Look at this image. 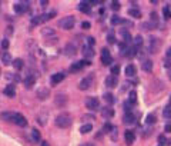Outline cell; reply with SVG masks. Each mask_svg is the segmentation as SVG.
<instances>
[{
  "instance_id": "30",
  "label": "cell",
  "mask_w": 171,
  "mask_h": 146,
  "mask_svg": "<svg viewBox=\"0 0 171 146\" xmlns=\"http://www.w3.org/2000/svg\"><path fill=\"white\" fill-rule=\"evenodd\" d=\"M155 122H157V118H155L154 113L147 115V118H146V123H147V125H154Z\"/></svg>"
},
{
  "instance_id": "2",
  "label": "cell",
  "mask_w": 171,
  "mask_h": 146,
  "mask_svg": "<svg viewBox=\"0 0 171 146\" xmlns=\"http://www.w3.org/2000/svg\"><path fill=\"white\" fill-rule=\"evenodd\" d=\"M74 24H76V17L74 16H66V17H63V19L58 20V26H60L61 29H64V30L73 29Z\"/></svg>"
},
{
  "instance_id": "42",
  "label": "cell",
  "mask_w": 171,
  "mask_h": 146,
  "mask_svg": "<svg viewBox=\"0 0 171 146\" xmlns=\"http://www.w3.org/2000/svg\"><path fill=\"white\" fill-rule=\"evenodd\" d=\"M111 129H113V126H111L110 123H106L104 128H103V132H104V133H110V130Z\"/></svg>"
},
{
  "instance_id": "9",
  "label": "cell",
  "mask_w": 171,
  "mask_h": 146,
  "mask_svg": "<svg viewBox=\"0 0 171 146\" xmlns=\"http://www.w3.org/2000/svg\"><path fill=\"white\" fill-rule=\"evenodd\" d=\"M29 9V1H17L16 4H14V12L16 13H25L26 10Z\"/></svg>"
},
{
  "instance_id": "14",
  "label": "cell",
  "mask_w": 171,
  "mask_h": 146,
  "mask_svg": "<svg viewBox=\"0 0 171 146\" xmlns=\"http://www.w3.org/2000/svg\"><path fill=\"white\" fill-rule=\"evenodd\" d=\"M124 139H126V143H127V145H133V143H134V140H136V135H134V132H133V130H126V133H124Z\"/></svg>"
},
{
  "instance_id": "46",
  "label": "cell",
  "mask_w": 171,
  "mask_h": 146,
  "mask_svg": "<svg viewBox=\"0 0 171 146\" xmlns=\"http://www.w3.org/2000/svg\"><path fill=\"white\" fill-rule=\"evenodd\" d=\"M90 26H91V24H90V22H83V23H82L83 29H90Z\"/></svg>"
},
{
  "instance_id": "24",
  "label": "cell",
  "mask_w": 171,
  "mask_h": 146,
  "mask_svg": "<svg viewBox=\"0 0 171 146\" xmlns=\"http://www.w3.org/2000/svg\"><path fill=\"white\" fill-rule=\"evenodd\" d=\"M12 65H13V67H14L16 70H20V69H23L25 62H23V59H14V60L12 62Z\"/></svg>"
},
{
  "instance_id": "6",
  "label": "cell",
  "mask_w": 171,
  "mask_h": 146,
  "mask_svg": "<svg viewBox=\"0 0 171 146\" xmlns=\"http://www.w3.org/2000/svg\"><path fill=\"white\" fill-rule=\"evenodd\" d=\"M111 62H113V57H111V53L108 52V49H101V63L108 66Z\"/></svg>"
},
{
  "instance_id": "52",
  "label": "cell",
  "mask_w": 171,
  "mask_h": 146,
  "mask_svg": "<svg viewBox=\"0 0 171 146\" xmlns=\"http://www.w3.org/2000/svg\"><path fill=\"white\" fill-rule=\"evenodd\" d=\"M80 146H96L94 143H82Z\"/></svg>"
},
{
  "instance_id": "25",
  "label": "cell",
  "mask_w": 171,
  "mask_h": 146,
  "mask_svg": "<svg viewBox=\"0 0 171 146\" xmlns=\"http://www.w3.org/2000/svg\"><path fill=\"white\" fill-rule=\"evenodd\" d=\"M79 10L83 12V13H89L90 12V3L89 1H82V3L79 4Z\"/></svg>"
},
{
  "instance_id": "1",
  "label": "cell",
  "mask_w": 171,
  "mask_h": 146,
  "mask_svg": "<svg viewBox=\"0 0 171 146\" xmlns=\"http://www.w3.org/2000/svg\"><path fill=\"white\" fill-rule=\"evenodd\" d=\"M54 123H56L57 128H60V129H66V128H69L71 123H73V118H71V115L70 113H60L57 116L56 119H54Z\"/></svg>"
},
{
  "instance_id": "17",
  "label": "cell",
  "mask_w": 171,
  "mask_h": 146,
  "mask_svg": "<svg viewBox=\"0 0 171 146\" xmlns=\"http://www.w3.org/2000/svg\"><path fill=\"white\" fill-rule=\"evenodd\" d=\"M64 55H66V56H74V55H76V46H74L73 43H69V45H66Z\"/></svg>"
},
{
  "instance_id": "36",
  "label": "cell",
  "mask_w": 171,
  "mask_h": 146,
  "mask_svg": "<svg viewBox=\"0 0 171 146\" xmlns=\"http://www.w3.org/2000/svg\"><path fill=\"white\" fill-rule=\"evenodd\" d=\"M121 23H124V20L120 19L118 16H113V17H111V24L115 26V24H121Z\"/></svg>"
},
{
  "instance_id": "51",
  "label": "cell",
  "mask_w": 171,
  "mask_h": 146,
  "mask_svg": "<svg viewBox=\"0 0 171 146\" xmlns=\"http://www.w3.org/2000/svg\"><path fill=\"white\" fill-rule=\"evenodd\" d=\"M40 4L43 6V7H46L47 4H49V1H46V0H43V1H40Z\"/></svg>"
},
{
  "instance_id": "21",
  "label": "cell",
  "mask_w": 171,
  "mask_h": 146,
  "mask_svg": "<svg viewBox=\"0 0 171 146\" xmlns=\"http://www.w3.org/2000/svg\"><path fill=\"white\" fill-rule=\"evenodd\" d=\"M117 83H118V80H117V77L113 76V74H111V76H108V77L106 79V85L108 86V88H115V86H117Z\"/></svg>"
},
{
  "instance_id": "13",
  "label": "cell",
  "mask_w": 171,
  "mask_h": 146,
  "mask_svg": "<svg viewBox=\"0 0 171 146\" xmlns=\"http://www.w3.org/2000/svg\"><path fill=\"white\" fill-rule=\"evenodd\" d=\"M64 77H66V74L63 72L54 73V74L51 76V79H50V83H51V85H57V83H60V82L63 80Z\"/></svg>"
},
{
  "instance_id": "12",
  "label": "cell",
  "mask_w": 171,
  "mask_h": 146,
  "mask_svg": "<svg viewBox=\"0 0 171 146\" xmlns=\"http://www.w3.org/2000/svg\"><path fill=\"white\" fill-rule=\"evenodd\" d=\"M89 65H90V62L84 59V60H80V62L74 63V65L70 67V70H71V72H79V70H80V69H83L84 66H89Z\"/></svg>"
},
{
  "instance_id": "18",
  "label": "cell",
  "mask_w": 171,
  "mask_h": 146,
  "mask_svg": "<svg viewBox=\"0 0 171 146\" xmlns=\"http://www.w3.org/2000/svg\"><path fill=\"white\" fill-rule=\"evenodd\" d=\"M123 120H124V123H126V125H134V123H136V116L131 113V112H128V113L124 115Z\"/></svg>"
},
{
  "instance_id": "7",
  "label": "cell",
  "mask_w": 171,
  "mask_h": 146,
  "mask_svg": "<svg viewBox=\"0 0 171 146\" xmlns=\"http://www.w3.org/2000/svg\"><path fill=\"white\" fill-rule=\"evenodd\" d=\"M91 82H93V73H90L87 77L82 79L80 85H79V88H80L82 90H87V89H90V86H91Z\"/></svg>"
},
{
  "instance_id": "10",
  "label": "cell",
  "mask_w": 171,
  "mask_h": 146,
  "mask_svg": "<svg viewBox=\"0 0 171 146\" xmlns=\"http://www.w3.org/2000/svg\"><path fill=\"white\" fill-rule=\"evenodd\" d=\"M13 123H14V125H17V126H20V128H25L26 125H27V120H26V118L22 113H16Z\"/></svg>"
},
{
  "instance_id": "37",
  "label": "cell",
  "mask_w": 171,
  "mask_h": 146,
  "mask_svg": "<svg viewBox=\"0 0 171 146\" xmlns=\"http://www.w3.org/2000/svg\"><path fill=\"white\" fill-rule=\"evenodd\" d=\"M103 97H104V100H106L107 103H110V105H111V103L114 102V96L111 95V93H106V95H104Z\"/></svg>"
},
{
  "instance_id": "19",
  "label": "cell",
  "mask_w": 171,
  "mask_h": 146,
  "mask_svg": "<svg viewBox=\"0 0 171 146\" xmlns=\"http://www.w3.org/2000/svg\"><path fill=\"white\" fill-rule=\"evenodd\" d=\"M83 56L86 57V60H87V59H91V57L94 56V50L90 47V46H83Z\"/></svg>"
},
{
  "instance_id": "22",
  "label": "cell",
  "mask_w": 171,
  "mask_h": 146,
  "mask_svg": "<svg viewBox=\"0 0 171 146\" xmlns=\"http://www.w3.org/2000/svg\"><path fill=\"white\" fill-rule=\"evenodd\" d=\"M101 115H103V118L110 119V118H113L114 116V110L111 109V107H103V109H101Z\"/></svg>"
},
{
  "instance_id": "38",
  "label": "cell",
  "mask_w": 171,
  "mask_h": 146,
  "mask_svg": "<svg viewBox=\"0 0 171 146\" xmlns=\"http://www.w3.org/2000/svg\"><path fill=\"white\" fill-rule=\"evenodd\" d=\"M164 67H165V70L168 72V77H170V80H171V63L168 60H164Z\"/></svg>"
},
{
  "instance_id": "43",
  "label": "cell",
  "mask_w": 171,
  "mask_h": 146,
  "mask_svg": "<svg viewBox=\"0 0 171 146\" xmlns=\"http://www.w3.org/2000/svg\"><path fill=\"white\" fill-rule=\"evenodd\" d=\"M43 34H44V36H47V34H54V30H53V29H49V27H47V29H43Z\"/></svg>"
},
{
  "instance_id": "44",
  "label": "cell",
  "mask_w": 171,
  "mask_h": 146,
  "mask_svg": "<svg viewBox=\"0 0 171 146\" xmlns=\"http://www.w3.org/2000/svg\"><path fill=\"white\" fill-rule=\"evenodd\" d=\"M158 142H160V146H163V145H165V142H168V140L165 139V136H164V135H161V136L158 138Z\"/></svg>"
},
{
  "instance_id": "34",
  "label": "cell",
  "mask_w": 171,
  "mask_h": 146,
  "mask_svg": "<svg viewBox=\"0 0 171 146\" xmlns=\"http://www.w3.org/2000/svg\"><path fill=\"white\" fill-rule=\"evenodd\" d=\"M163 115H164V118H167V119H171V105H167L165 107H164Z\"/></svg>"
},
{
  "instance_id": "45",
  "label": "cell",
  "mask_w": 171,
  "mask_h": 146,
  "mask_svg": "<svg viewBox=\"0 0 171 146\" xmlns=\"http://www.w3.org/2000/svg\"><path fill=\"white\" fill-rule=\"evenodd\" d=\"M111 9H113V10H118V9H120V3H118V1H113V3H111Z\"/></svg>"
},
{
  "instance_id": "40",
  "label": "cell",
  "mask_w": 171,
  "mask_h": 146,
  "mask_svg": "<svg viewBox=\"0 0 171 146\" xmlns=\"http://www.w3.org/2000/svg\"><path fill=\"white\" fill-rule=\"evenodd\" d=\"M118 73H120V66H113V67H111V74L117 77Z\"/></svg>"
},
{
  "instance_id": "5",
  "label": "cell",
  "mask_w": 171,
  "mask_h": 146,
  "mask_svg": "<svg viewBox=\"0 0 171 146\" xmlns=\"http://www.w3.org/2000/svg\"><path fill=\"white\" fill-rule=\"evenodd\" d=\"M54 13H44V15H40V16H36L32 19V23L33 24H41L44 23V22H47V20H50V17L53 16Z\"/></svg>"
},
{
  "instance_id": "15",
  "label": "cell",
  "mask_w": 171,
  "mask_h": 146,
  "mask_svg": "<svg viewBox=\"0 0 171 146\" xmlns=\"http://www.w3.org/2000/svg\"><path fill=\"white\" fill-rule=\"evenodd\" d=\"M14 116H16V112H3V113H0V119H3V120H6V122H12V123H13Z\"/></svg>"
},
{
  "instance_id": "27",
  "label": "cell",
  "mask_w": 171,
  "mask_h": 146,
  "mask_svg": "<svg viewBox=\"0 0 171 146\" xmlns=\"http://www.w3.org/2000/svg\"><path fill=\"white\" fill-rule=\"evenodd\" d=\"M133 46L137 49V50H140L141 46H143V37H141V36H136V39L133 42Z\"/></svg>"
},
{
  "instance_id": "50",
  "label": "cell",
  "mask_w": 171,
  "mask_h": 146,
  "mask_svg": "<svg viewBox=\"0 0 171 146\" xmlns=\"http://www.w3.org/2000/svg\"><path fill=\"white\" fill-rule=\"evenodd\" d=\"M164 130H165V132H171V125H165Z\"/></svg>"
},
{
  "instance_id": "47",
  "label": "cell",
  "mask_w": 171,
  "mask_h": 146,
  "mask_svg": "<svg viewBox=\"0 0 171 146\" xmlns=\"http://www.w3.org/2000/svg\"><path fill=\"white\" fill-rule=\"evenodd\" d=\"M9 45H10V43H9V40H7V39H4V40L1 42V46H3V47H4V49H7V47H9Z\"/></svg>"
},
{
  "instance_id": "11",
  "label": "cell",
  "mask_w": 171,
  "mask_h": 146,
  "mask_svg": "<svg viewBox=\"0 0 171 146\" xmlns=\"http://www.w3.org/2000/svg\"><path fill=\"white\" fill-rule=\"evenodd\" d=\"M54 102H56V106L63 107V106H66V103H67V97H66V95H63V93H57L56 97H54Z\"/></svg>"
},
{
  "instance_id": "28",
  "label": "cell",
  "mask_w": 171,
  "mask_h": 146,
  "mask_svg": "<svg viewBox=\"0 0 171 146\" xmlns=\"http://www.w3.org/2000/svg\"><path fill=\"white\" fill-rule=\"evenodd\" d=\"M32 140L33 142H40V132L37 129H32Z\"/></svg>"
},
{
  "instance_id": "20",
  "label": "cell",
  "mask_w": 171,
  "mask_h": 146,
  "mask_svg": "<svg viewBox=\"0 0 171 146\" xmlns=\"http://www.w3.org/2000/svg\"><path fill=\"white\" fill-rule=\"evenodd\" d=\"M4 95L9 97H14V95H16V88H14L13 85H7V86L4 88Z\"/></svg>"
},
{
  "instance_id": "49",
  "label": "cell",
  "mask_w": 171,
  "mask_h": 146,
  "mask_svg": "<svg viewBox=\"0 0 171 146\" xmlns=\"http://www.w3.org/2000/svg\"><path fill=\"white\" fill-rule=\"evenodd\" d=\"M167 60H168V62H171V47L167 50Z\"/></svg>"
},
{
  "instance_id": "8",
  "label": "cell",
  "mask_w": 171,
  "mask_h": 146,
  "mask_svg": "<svg viewBox=\"0 0 171 146\" xmlns=\"http://www.w3.org/2000/svg\"><path fill=\"white\" fill-rule=\"evenodd\" d=\"M160 46H161V43H160L158 39H155V37H151V39H150V46H148L150 53H157V52L160 50Z\"/></svg>"
},
{
  "instance_id": "23",
  "label": "cell",
  "mask_w": 171,
  "mask_h": 146,
  "mask_svg": "<svg viewBox=\"0 0 171 146\" xmlns=\"http://www.w3.org/2000/svg\"><path fill=\"white\" fill-rule=\"evenodd\" d=\"M137 55V49L134 47L133 45L131 46H128L127 47V50H126V53H124V56H127V57H134Z\"/></svg>"
},
{
  "instance_id": "3",
  "label": "cell",
  "mask_w": 171,
  "mask_h": 146,
  "mask_svg": "<svg viewBox=\"0 0 171 146\" xmlns=\"http://www.w3.org/2000/svg\"><path fill=\"white\" fill-rule=\"evenodd\" d=\"M37 76H39V73L36 72V70H29V72H27V77L25 79V86L27 89H32L33 88V85L36 83Z\"/></svg>"
},
{
  "instance_id": "29",
  "label": "cell",
  "mask_w": 171,
  "mask_h": 146,
  "mask_svg": "<svg viewBox=\"0 0 171 146\" xmlns=\"http://www.w3.org/2000/svg\"><path fill=\"white\" fill-rule=\"evenodd\" d=\"M37 96H39V99H41V100L47 99V97H49V90L47 89H40L39 92H37Z\"/></svg>"
},
{
  "instance_id": "26",
  "label": "cell",
  "mask_w": 171,
  "mask_h": 146,
  "mask_svg": "<svg viewBox=\"0 0 171 146\" xmlns=\"http://www.w3.org/2000/svg\"><path fill=\"white\" fill-rule=\"evenodd\" d=\"M126 74L128 76V77H133V76H136V66L134 65H128L126 67Z\"/></svg>"
},
{
  "instance_id": "48",
  "label": "cell",
  "mask_w": 171,
  "mask_h": 146,
  "mask_svg": "<svg viewBox=\"0 0 171 146\" xmlns=\"http://www.w3.org/2000/svg\"><path fill=\"white\" fill-rule=\"evenodd\" d=\"M87 43H89V46L91 47V46L94 45V39H93V37H89V39H87Z\"/></svg>"
},
{
  "instance_id": "39",
  "label": "cell",
  "mask_w": 171,
  "mask_h": 146,
  "mask_svg": "<svg viewBox=\"0 0 171 146\" xmlns=\"http://www.w3.org/2000/svg\"><path fill=\"white\" fill-rule=\"evenodd\" d=\"M107 42H108V43H114V42H115V37H114V32H113V30H110V33L107 34Z\"/></svg>"
},
{
  "instance_id": "33",
  "label": "cell",
  "mask_w": 171,
  "mask_h": 146,
  "mask_svg": "<svg viewBox=\"0 0 171 146\" xmlns=\"http://www.w3.org/2000/svg\"><path fill=\"white\" fill-rule=\"evenodd\" d=\"M91 130H93V126H91L90 123H86V125H83L82 128H80V132H82V133H89Z\"/></svg>"
},
{
  "instance_id": "4",
  "label": "cell",
  "mask_w": 171,
  "mask_h": 146,
  "mask_svg": "<svg viewBox=\"0 0 171 146\" xmlns=\"http://www.w3.org/2000/svg\"><path fill=\"white\" fill-rule=\"evenodd\" d=\"M86 106L90 110H97V109H100V100H98L97 97L90 96L86 99Z\"/></svg>"
},
{
  "instance_id": "55",
  "label": "cell",
  "mask_w": 171,
  "mask_h": 146,
  "mask_svg": "<svg viewBox=\"0 0 171 146\" xmlns=\"http://www.w3.org/2000/svg\"><path fill=\"white\" fill-rule=\"evenodd\" d=\"M0 74H1V70H0Z\"/></svg>"
},
{
  "instance_id": "16",
  "label": "cell",
  "mask_w": 171,
  "mask_h": 146,
  "mask_svg": "<svg viewBox=\"0 0 171 146\" xmlns=\"http://www.w3.org/2000/svg\"><path fill=\"white\" fill-rule=\"evenodd\" d=\"M141 69H143L144 72H151V70H153V62H151L150 59H144V60L141 62Z\"/></svg>"
},
{
  "instance_id": "35",
  "label": "cell",
  "mask_w": 171,
  "mask_h": 146,
  "mask_svg": "<svg viewBox=\"0 0 171 146\" xmlns=\"http://www.w3.org/2000/svg\"><path fill=\"white\" fill-rule=\"evenodd\" d=\"M1 60H3V63H4V65H10V63H12V56L6 52V53L1 56Z\"/></svg>"
},
{
  "instance_id": "54",
  "label": "cell",
  "mask_w": 171,
  "mask_h": 146,
  "mask_svg": "<svg viewBox=\"0 0 171 146\" xmlns=\"http://www.w3.org/2000/svg\"><path fill=\"white\" fill-rule=\"evenodd\" d=\"M170 105H171V96H170Z\"/></svg>"
},
{
  "instance_id": "53",
  "label": "cell",
  "mask_w": 171,
  "mask_h": 146,
  "mask_svg": "<svg viewBox=\"0 0 171 146\" xmlns=\"http://www.w3.org/2000/svg\"><path fill=\"white\" fill-rule=\"evenodd\" d=\"M41 146H50L49 142H41Z\"/></svg>"
},
{
  "instance_id": "41",
  "label": "cell",
  "mask_w": 171,
  "mask_h": 146,
  "mask_svg": "<svg viewBox=\"0 0 171 146\" xmlns=\"http://www.w3.org/2000/svg\"><path fill=\"white\" fill-rule=\"evenodd\" d=\"M164 17H165V19H171V12H170V9H168V6H167V7H164Z\"/></svg>"
},
{
  "instance_id": "31",
  "label": "cell",
  "mask_w": 171,
  "mask_h": 146,
  "mask_svg": "<svg viewBox=\"0 0 171 146\" xmlns=\"http://www.w3.org/2000/svg\"><path fill=\"white\" fill-rule=\"evenodd\" d=\"M127 13H128V16H131V17H137V19L141 17V13H140L139 9H128Z\"/></svg>"
},
{
  "instance_id": "32",
  "label": "cell",
  "mask_w": 171,
  "mask_h": 146,
  "mask_svg": "<svg viewBox=\"0 0 171 146\" xmlns=\"http://www.w3.org/2000/svg\"><path fill=\"white\" fill-rule=\"evenodd\" d=\"M128 102H130L131 105H134V103L137 102V92H136V90H131V92H130V97H128Z\"/></svg>"
}]
</instances>
